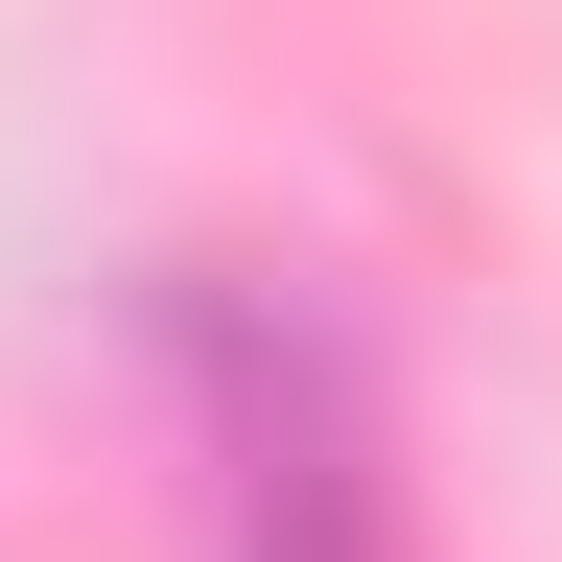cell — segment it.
Wrapping results in <instances>:
<instances>
[{
    "instance_id": "cell-1",
    "label": "cell",
    "mask_w": 562,
    "mask_h": 562,
    "mask_svg": "<svg viewBox=\"0 0 562 562\" xmlns=\"http://www.w3.org/2000/svg\"><path fill=\"white\" fill-rule=\"evenodd\" d=\"M235 562H398L375 422L328 351H235Z\"/></svg>"
}]
</instances>
